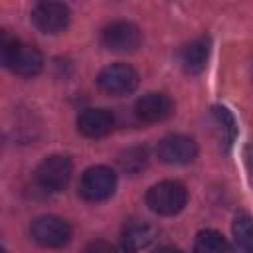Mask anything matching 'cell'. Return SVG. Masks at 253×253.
<instances>
[{
    "instance_id": "8",
    "label": "cell",
    "mask_w": 253,
    "mask_h": 253,
    "mask_svg": "<svg viewBox=\"0 0 253 253\" xmlns=\"http://www.w3.org/2000/svg\"><path fill=\"white\" fill-rule=\"evenodd\" d=\"M71 20V12L63 2H40L32 10V22L43 34H61Z\"/></svg>"
},
{
    "instance_id": "12",
    "label": "cell",
    "mask_w": 253,
    "mask_h": 253,
    "mask_svg": "<svg viewBox=\"0 0 253 253\" xmlns=\"http://www.w3.org/2000/svg\"><path fill=\"white\" fill-rule=\"evenodd\" d=\"M210 59V40L196 38L180 49V65L186 75H200Z\"/></svg>"
},
{
    "instance_id": "5",
    "label": "cell",
    "mask_w": 253,
    "mask_h": 253,
    "mask_svg": "<svg viewBox=\"0 0 253 253\" xmlns=\"http://www.w3.org/2000/svg\"><path fill=\"white\" fill-rule=\"evenodd\" d=\"M115 186L117 174L109 166H91L81 176L79 194L87 202H103L113 196Z\"/></svg>"
},
{
    "instance_id": "2",
    "label": "cell",
    "mask_w": 253,
    "mask_h": 253,
    "mask_svg": "<svg viewBox=\"0 0 253 253\" xmlns=\"http://www.w3.org/2000/svg\"><path fill=\"white\" fill-rule=\"evenodd\" d=\"M188 202V192L184 184L176 180H164L154 184L146 192V206L158 215H176L184 210Z\"/></svg>"
},
{
    "instance_id": "10",
    "label": "cell",
    "mask_w": 253,
    "mask_h": 253,
    "mask_svg": "<svg viewBox=\"0 0 253 253\" xmlns=\"http://www.w3.org/2000/svg\"><path fill=\"white\" fill-rule=\"evenodd\" d=\"M174 113V103L166 93H146L134 103V115L142 123H162Z\"/></svg>"
},
{
    "instance_id": "15",
    "label": "cell",
    "mask_w": 253,
    "mask_h": 253,
    "mask_svg": "<svg viewBox=\"0 0 253 253\" xmlns=\"http://www.w3.org/2000/svg\"><path fill=\"white\" fill-rule=\"evenodd\" d=\"M194 253H227V241L219 231L204 229L194 239Z\"/></svg>"
},
{
    "instance_id": "18",
    "label": "cell",
    "mask_w": 253,
    "mask_h": 253,
    "mask_svg": "<svg viewBox=\"0 0 253 253\" xmlns=\"http://www.w3.org/2000/svg\"><path fill=\"white\" fill-rule=\"evenodd\" d=\"M83 253H130V251L123 243H109V241L97 239V241L87 243Z\"/></svg>"
},
{
    "instance_id": "3",
    "label": "cell",
    "mask_w": 253,
    "mask_h": 253,
    "mask_svg": "<svg viewBox=\"0 0 253 253\" xmlns=\"http://www.w3.org/2000/svg\"><path fill=\"white\" fill-rule=\"evenodd\" d=\"M73 174V164L67 156L51 154L40 162L36 168V182L45 192H61L67 188Z\"/></svg>"
},
{
    "instance_id": "7",
    "label": "cell",
    "mask_w": 253,
    "mask_h": 253,
    "mask_svg": "<svg viewBox=\"0 0 253 253\" xmlns=\"http://www.w3.org/2000/svg\"><path fill=\"white\" fill-rule=\"evenodd\" d=\"M156 156L164 164L184 166L196 160L198 144L194 138L186 134H168L156 144Z\"/></svg>"
},
{
    "instance_id": "17",
    "label": "cell",
    "mask_w": 253,
    "mask_h": 253,
    "mask_svg": "<svg viewBox=\"0 0 253 253\" xmlns=\"http://www.w3.org/2000/svg\"><path fill=\"white\" fill-rule=\"evenodd\" d=\"M213 117H215V123L219 125V128H221V136H223L225 144L229 146L235 138V132H237L233 115L225 107H213Z\"/></svg>"
},
{
    "instance_id": "6",
    "label": "cell",
    "mask_w": 253,
    "mask_h": 253,
    "mask_svg": "<svg viewBox=\"0 0 253 253\" xmlns=\"http://www.w3.org/2000/svg\"><path fill=\"white\" fill-rule=\"evenodd\" d=\"M97 85L109 95H128L138 87V73L126 63H111L99 71Z\"/></svg>"
},
{
    "instance_id": "9",
    "label": "cell",
    "mask_w": 253,
    "mask_h": 253,
    "mask_svg": "<svg viewBox=\"0 0 253 253\" xmlns=\"http://www.w3.org/2000/svg\"><path fill=\"white\" fill-rule=\"evenodd\" d=\"M103 45L117 53H130L140 45V30L132 22H113L103 30Z\"/></svg>"
},
{
    "instance_id": "13",
    "label": "cell",
    "mask_w": 253,
    "mask_h": 253,
    "mask_svg": "<svg viewBox=\"0 0 253 253\" xmlns=\"http://www.w3.org/2000/svg\"><path fill=\"white\" fill-rule=\"evenodd\" d=\"M233 253H253V217L239 211L233 217Z\"/></svg>"
},
{
    "instance_id": "14",
    "label": "cell",
    "mask_w": 253,
    "mask_h": 253,
    "mask_svg": "<svg viewBox=\"0 0 253 253\" xmlns=\"http://www.w3.org/2000/svg\"><path fill=\"white\" fill-rule=\"evenodd\" d=\"M154 237H156V229L152 225H148V223H130L123 231V241L121 243L130 253H134L138 249L148 247L154 241Z\"/></svg>"
},
{
    "instance_id": "19",
    "label": "cell",
    "mask_w": 253,
    "mask_h": 253,
    "mask_svg": "<svg viewBox=\"0 0 253 253\" xmlns=\"http://www.w3.org/2000/svg\"><path fill=\"white\" fill-rule=\"evenodd\" d=\"M243 158H245V166H247L249 174L253 176V142H249V144L245 146V154H243Z\"/></svg>"
},
{
    "instance_id": "20",
    "label": "cell",
    "mask_w": 253,
    "mask_h": 253,
    "mask_svg": "<svg viewBox=\"0 0 253 253\" xmlns=\"http://www.w3.org/2000/svg\"><path fill=\"white\" fill-rule=\"evenodd\" d=\"M152 253H182L178 247H172V245H162V247H158V249H154Z\"/></svg>"
},
{
    "instance_id": "16",
    "label": "cell",
    "mask_w": 253,
    "mask_h": 253,
    "mask_svg": "<svg viewBox=\"0 0 253 253\" xmlns=\"http://www.w3.org/2000/svg\"><path fill=\"white\" fill-rule=\"evenodd\" d=\"M119 162H121V168H123V170L130 172V174H136L138 170H142V168L146 166V162H148V152H146L144 146H132V148H128V150H125V152L121 154Z\"/></svg>"
},
{
    "instance_id": "4",
    "label": "cell",
    "mask_w": 253,
    "mask_h": 253,
    "mask_svg": "<svg viewBox=\"0 0 253 253\" xmlns=\"http://www.w3.org/2000/svg\"><path fill=\"white\" fill-rule=\"evenodd\" d=\"M32 239L42 247H63L71 239V227L65 219L57 215H40L30 225Z\"/></svg>"
},
{
    "instance_id": "11",
    "label": "cell",
    "mask_w": 253,
    "mask_h": 253,
    "mask_svg": "<svg viewBox=\"0 0 253 253\" xmlns=\"http://www.w3.org/2000/svg\"><path fill=\"white\" fill-rule=\"evenodd\" d=\"M115 126V117L107 109H85L77 117V130L87 138H103Z\"/></svg>"
},
{
    "instance_id": "1",
    "label": "cell",
    "mask_w": 253,
    "mask_h": 253,
    "mask_svg": "<svg viewBox=\"0 0 253 253\" xmlns=\"http://www.w3.org/2000/svg\"><path fill=\"white\" fill-rule=\"evenodd\" d=\"M0 53H2L4 67H8L12 73L22 77H34L43 67V57L40 49L16 38H4Z\"/></svg>"
}]
</instances>
